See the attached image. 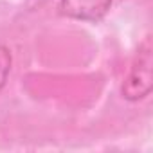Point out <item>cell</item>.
<instances>
[{"label": "cell", "instance_id": "cell-3", "mask_svg": "<svg viewBox=\"0 0 153 153\" xmlns=\"http://www.w3.org/2000/svg\"><path fill=\"white\" fill-rule=\"evenodd\" d=\"M9 70H11V52L7 47L0 45V90L4 88V85L7 81Z\"/></svg>", "mask_w": 153, "mask_h": 153}, {"label": "cell", "instance_id": "cell-1", "mask_svg": "<svg viewBox=\"0 0 153 153\" xmlns=\"http://www.w3.org/2000/svg\"><path fill=\"white\" fill-rule=\"evenodd\" d=\"M153 87V47L151 36H146L139 45V51L133 58V63L128 70V76L123 83V96L128 101L144 99Z\"/></svg>", "mask_w": 153, "mask_h": 153}, {"label": "cell", "instance_id": "cell-2", "mask_svg": "<svg viewBox=\"0 0 153 153\" xmlns=\"http://www.w3.org/2000/svg\"><path fill=\"white\" fill-rule=\"evenodd\" d=\"M112 6V0H59V9L65 16L83 20V22H97L101 20Z\"/></svg>", "mask_w": 153, "mask_h": 153}]
</instances>
